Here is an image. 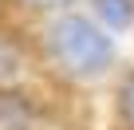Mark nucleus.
Listing matches in <instances>:
<instances>
[{
	"label": "nucleus",
	"mask_w": 134,
	"mask_h": 130,
	"mask_svg": "<svg viewBox=\"0 0 134 130\" xmlns=\"http://www.w3.org/2000/svg\"><path fill=\"white\" fill-rule=\"evenodd\" d=\"M47 51L51 59L67 75L75 79H91V75H103L114 59V43L110 36L91 24L87 16H59L51 28H47Z\"/></svg>",
	"instance_id": "nucleus-1"
},
{
	"label": "nucleus",
	"mask_w": 134,
	"mask_h": 130,
	"mask_svg": "<svg viewBox=\"0 0 134 130\" xmlns=\"http://www.w3.org/2000/svg\"><path fill=\"white\" fill-rule=\"evenodd\" d=\"M95 12L107 28H130L134 24V0H95Z\"/></svg>",
	"instance_id": "nucleus-2"
},
{
	"label": "nucleus",
	"mask_w": 134,
	"mask_h": 130,
	"mask_svg": "<svg viewBox=\"0 0 134 130\" xmlns=\"http://www.w3.org/2000/svg\"><path fill=\"white\" fill-rule=\"evenodd\" d=\"M20 75V55H16V47L0 36V83H12Z\"/></svg>",
	"instance_id": "nucleus-3"
},
{
	"label": "nucleus",
	"mask_w": 134,
	"mask_h": 130,
	"mask_svg": "<svg viewBox=\"0 0 134 130\" xmlns=\"http://www.w3.org/2000/svg\"><path fill=\"white\" fill-rule=\"evenodd\" d=\"M118 114H122V122L134 130V71L126 75V83H122V91H118Z\"/></svg>",
	"instance_id": "nucleus-4"
},
{
	"label": "nucleus",
	"mask_w": 134,
	"mask_h": 130,
	"mask_svg": "<svg viewBox=\"0 0 134 130\" xmlns=\"http://www.w3.org/2000/svg\"><path fill=\"white\" fill-rule=\"evenodd\" d=\"M32 4H40V8H59V4H67V0H32Z\"/></svg>",
	"instance_id": "nucleus-5"
}]
</instances>
